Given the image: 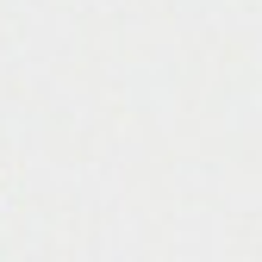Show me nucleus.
Returning a JSON list of instances; mask_svg holds the SVG:
<instances>
[]
</instances>
